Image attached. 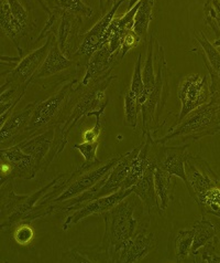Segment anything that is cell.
Returning <instances> with one entry per match:
<instances>
[{
  "mask_svg": "<svg viewBox=\"0 0 220 263\" xmlns=\"http://www.w3.org/2000/svg\"><path fill=\"white\" fill-rule=\"evenodd\" d=\"M173 176L167 172L156 167L154 171V186L160 199V206L163 213L168 207V204L174 199L175 184L173 182Z\"/></svg>",
  "mask_w": 220,
  "mask_h": 263,
  "instance_id": "cell-26",
  "label": "cell"
},
{
  "mask_svg": "<svg viewBox=\"0 0 220 263\" xmlns=\"http://www.w3.org/2000/svg\"><path fill=\"white\" fill-rule=\"evenodd\" d=\"M193 257L198 263H220V238L215 236L200 248Z\"/></svg>",
  "mask_w": 220,
  "mask_h": 263,
  "instance_id": "cell-33",
  "label": "cell"
},
{
  "mask_svg": "<svg viewBox=\"0 0 220 263\" xmlns=\"http://www.w3.org/2000/svg\"><path fill=\"white\" fill-rule=\"evenodd\" d=\"M105 108L106 107H102V108L99 109V111L95 112L93 114V116L96 118V122H95V125L91 129L86 130L84 133L83 137H84L85 142H94V141L98 140V137L100 135V132H101V118H102V115H104Z\"/></svg>",
  "mask_w": 220,
  "mask_h": 263,
  "instance_id": "cell-41",
  "label": "cell"
},
{
  "mask_svg": "<svg viewBox=\"0 0 220 263\" xmlns=\"http://www.w3.org/2000/svg\"><path fill=\"white\" fill-rule=\"evenodd\" d=\"M195 39L201 48V57L209 72L211 101L220 104V50L206 38L202 31L194 33Z\"/></svg>",
  "mask_w": 220,
  "mask_h": 263,
  "instance_id": "cell-19",
  "label": "cell"
},
{
  "mask_svg": "<svg viewBox=\"0 0 220 263\" xmlns=\"http://www.w3.org/2000/svg\"><path fill=\"white\" fill-rule=\"evenodd\" d=\"M205 23L211 28L216 34V40L212 43L216 48H220V2L211 0L204 5Z\"/></svg>",
  "mask_w": 220,
  "mask_h": 263,
  "instance_id": "cell-32",
  "label": "cell"
},
{
  "mask_svg": "<svg viewBox=\"0 0 220 263\" xmlns=\"http://www.w3.org/2000/svg\"><path fill=\"white\" fill-rule=\"evenodd\" d=\"M2 184L13 179H33L39 173L35 160L19 145L2 148Z\"/></svg>",
  "mask_w": 220,
  "mask_h": 263,
  "instance_id": "cell-15",
  "label": "cell"
},
{
  "mask_svg": "<svg viewBox=\"0 0 220 263\" xmlns=\"http://www.w3.org/2000/svg\"><path fill=\"white\" fill-rule=\"evenodd\" d=\"M130 91L134 92L137 98L141 97L144 92V85H143V79H142V54L140 53L138 57L134 76H132V81Z\"/></svg>",
  "mask_w": 220,
  "mask_h": 263,
  "instance_id": "cell-39",
  "label": "cell"
},
{
  "mask_svg": "<svg viewBox=\"0 0 220 263\" xmlns=\"http://www.w3.org/2000/svg\"><path fill=\"white\" fill-rule=\"evenodd\" d=\"M66 135L60 124L41 133L32 135L19 144L26 154L31 156L38 166L39 173H46L55 158L60 157L68 144Z\"/></svg>",
  "mask_w": 220,
  "mask_h": 263,
  "instance_id": "cell-8",
  "label": "cell"
},
{
  "mask_svg": "<svg viewBox=\"0 0 220 263\" xmlns=\"http://www.w3.org/2000/svg\"><path fill=\"white\" fill-rule=\"evenodd\" d=\"M13 239L20 246H28L34 237V230L30 221H24L18 223L12 229Z\"/></svg>",
  "mask_w": 220,
  "mask_h": 263,
  "instance_id": "cell-37",
  "label": "cell"
},
{
  "mask_svg": "<svg viewBox=\"0 0 220 263\" xmlns=\"http://www.w3.org/2000/svg\"><path fill=\"white\" fill-rule=\"evenodd\" d=\"M36 104L38 102H33L19 111L16 109L4 125H2L0 130L2 148L12 147L29 138V125Z\"/></svg>",
  "mask_w": 220,
  "mask_h": 263,
  "instance_id": "cell-17",
  "label": "cell"
},
{
  "mask_svg": "<svg viewBox=\"0 0 220 263\" xmlns=\"http://www.w3.org/2000/svg\"><path fill=\"white\" fill-rule=\"evenodd\" d=\"M185 185L197 206L211 189L220 186V177L209 164L200 156L188 155L185 160Z\"/></svg>",
  "mask_w": 220,
  "mask_h": 263,
  "instance_id": "cell-11",
  "label": "cell"
},
{
  "mask_svg": "<svg viewBox=\"0 0 220 263\" xmlns=\"http://www.w3.org/2000/svg\"><path fill=\"white\" fill-rule=\"evenodd\" d=\"M43 10L48 13L49 19L40 32L36 42L54 35L62 52L71 59L79 48L80 29L84 18L79 14L63 9L57 5L56 0L39 2Z\"/></svg>",
  "mask_w": 220,
  "mask_h": 263,
  "instance_id": "cell-4",
  "label": "cell"
},
{
  "mask_svg": "<svg viewBox=\"0 0 220 263\" xmlns=\"http://www.w3.org/2000/svg\"><path fill=\"white\" fill-rule=\"evenodd\" d=\"M141 149V144L137 146L132 151L126 153V154L122 155V158L120 162L117 164L114 170L109 173L107 176L104 185L100 187L96 195V199L101 198V197H106L109 195H113L115 193H118L122 189V185L124 180H126L128 174L131 170L132 163H134L135 158L137 157L138 153Z\"/></svg>",
  "mask_w": 220,
  "mask_h": 263,
  "instance_id": "cell-22",
  "label": "cell"
},
{
  "mask_svg": "<svg viewBox=\"0 0 220 263\" xmlns=\"http://www.w3.org/2000/svg\"><path fill=\"white\" fill-rule=\"evenodd\" d=\"M190 144L181 146H166L158 144L153 140L151 145V153L153 163L156 167L161 168L172 176L181 178L186 182L185 175V160L188 156V148Z\"/></svg>",
  "mask_w": 220,
  "mask_h": 263,
  "instance_id": "cell-16",
  "label": "cell"
},
{
  "mask_svg": "<svg viewBox=\"0 0 220 263\" xmlns=\"http://www.w3.org/2000/svg\"><path fill=\"white\" fill-rule=\"evenodd\" d=\"M171 72L167 68L163 47L156 42V84L148 99L141 106L142 137L152 136L160 128V118L162 115L168 94H170Z\"/></svg>",
  "mask_w": 220,
  "mask_h": 263,
  "instance_id": "cell-6",
  "label": "cell"
},
{
  "mask_svg": "<svg viewBox=\"0 0 220 263\" xmlns=\"http://www.w3.org/2000/svg\"><path fill=\"white\" fill-rule=\"evenodd\" d=\"M154 4L156 3L150 2V0L141 2V6L139 7L138 12L136 14L134 31L142 40V42H146V40H148L149 26L153 16Z\"/></svg>",
  "mask_w": 220,
  "mask_h": 263,
  "instance_id": "cell-29",
  "label": "cell"
},
{
  "mask_svg": "<svg viewBox=\"0 0 220 263\" xmlns=\"http://www.w3.org/2000/svg\"><path fill=\"white\" fill-rule=\"evenodd\" d=\"M71 174H61L48 185L30 195H17L14 193L13 180H7L0 189V219L3 231L13 229L20 222L34 221L53 215L51 204L64 189Z\"/></svg>",
  "mask_w": 220,
  "mask_h": 263,
  "instance_id": "cell-1",
  "label": "cell"
},
{
  "mask_svg": "<svg viewBox=\"0 0 220 263\" xmlns=\"http://www.w3.org/2000/svg\"><path fill=\"white\" fill-rule=\"evenodd\" d=\"M130 194H132L131 188L126 189V191L121 189L118 193H115L106 197H101V198L94 199L80 204L79 207H77L75 210H73L72 213H70L69 217L66 218L65 222L62 226V229L66 231L69 230L72 226L78 223L87 217L93 215H102L107 213L108 210L114 208L117 203L126 198Z\"/></svg>",
  "mask_w": 220,
  "mask_h": 263,
  "instance_id": "cell-18",
  "label": "cell"
},
{
  "mask_svg": "<svg viewBox=\"0 0 220 263\" xmlns=\"http://www.w3.org/2000/svg\"><path fill=\"white\" fill-rule=\"evenodd\" d=\"M193 240V228L182 229L178 231L174 239V255L176 262H184L188 257L192 255Z\"/></svg>",
  "mask_w": 220,
  "mask_h": 263,
  "instance_id": "cell-31",
  "label": "cell"
},
{
  "mask_svg": "<svg viewBox=\"0 0 220 263\" xmlns=\"http://www.w3.org/2000/svg\"><path fill=\"white\" fill-rule=\"evenodd\" d=\"M121 158L122 155H112L105 159H98L92 164L84 163L71 174L62 193L52 201V204H58L90 191L108 176Z\"/></svg>",
  "mask_w": 220,
  "mask_h": 263,
  "instance_id": "cell-7",
  "label": "cell"
},
{
  "mask_svg": "<svg viewBox=\"0 0 220 263\" xmlns=\"http://www.w3.org/2000/svg\"><path fill=\"white\" fill-rule=\"evenodd\" d=\"M9 5L14 23H16L17 32L21 41L33 31L35 21L32 17L31 11L24 6V3L17 2V0H9Z\"/></svg>",
  "mask_w": 220,
  "mask_h": 263,
  "instance_id": "cell-27",
  "label": "cell"
},
{
  "mask_svg": "<svg viewBox=\"0 0 220 263\" xmlns=\"http://www.w3.org/2000/svg\"><path fill=\"white\" fill-rule=\"evenodd\" d=\"M198 208L203 216L209 214L220 218V186L211 189Z\"/></svg>",
  "mask_w": 220,
  "mask_h": 263,
  "instance_id": "cell-35",
  "label": "cell"
},
{
  "mask_svg": "<svg viewBox=\"0 0 220 263\" xmlns=\"http://www.w3.org/2000/svg\"><path fill=\"white\" fill-rule=\"evenodd\" d=\"M220 132V104L209 101L194 109L181 122L175 123L161 138H157L158 144H167L173 141L196 142L203 137L216 135Z\"/></svg>",
  "mask_w": 220,
  "mask_h": 263,
  "instance_id": "cell-5",
  "label": "cell"
},
{
  "mask_svg": "<svg viewBox=\"0 0 220 263\" xmlns=\"http://www.w3.org/2000/svg\"><path fill=\"white\" fill-rule=\"evenodd\" d=\"M53 39V35H49L47 42L43 46L22 57L16 67L9 72L2 74L4 78L2 89H6V87L9 86L28 87L29 84H31L35 73L39 71L47 59L51 47H52Z\"/></svg>",
  "mask_w": 220,
  "mask_h": 263,
  "instance_id": "cell-12",
  "label": "cell"
},
{
  "mask_svg": "<svg viewBox=\"0 0 220 263\" xmlns=\"http://www.w3.org/2000/svg\"><path fill=\"white\" fill-rule=\"evenodd\" d=\"M154 171H156V164L152 163L146 168L143 176L131 189L132 193L140 198L150 216H163V210L161 209L156 186H154Z\"/></svg>",
  "mask_w": 220,
  "mask_h": 263,
  "instance_id": "cell-23",
  "label": "cell"
},
{
  "mask_svg": "<svg viewBox=\"0 0 220 263\" xmlns=\"http://www.w3.org/2000/svg\"><path fill=\"white\" fill-rule=\"evenodd\" d=\"M158 240L154 233L148 231L146 226L139 229L122 249L118 263H134L141 261L156 249Z\"/></svg>",
  "mask_w": 220,
  "mask_h": 263,
  "instance_id": "cell-20",
  "label": "cell"
},
{
  "mask_svg": "<svg viewBox=\"0 0 220 263\" xmlns=\"http://www.w3.org/2000/svg\"><path fill=\"white\" fill-rule=\"evenodd\" d=\"M82 72L85 73L86 68L79 67L76 62L69 59L62 52L54 38L47 59L39 71L35 73V76L32 79V83H41V81L47 80L48 82L43 85L44 87L53 78V80H56L55 85H58L63 81L69 82L71 80L78 79Z\"/></svg>",
  "mask_w": 220,
  "mask_h": 263,
  "instance_id": "cell-10",
  "label": "cell"
},
{
  "mask_svg": "<svg viewBox=\"0 0 220 263\" xmlns=\"http://www.w3.org/2000/svg\"><path fill=\"white\" fill-rule=\"evenodd\" d=\"M79 79L66 82L60 90L46 101L38 102L29 125V137L62 123L69 101Z\"/></svg>",
  "mask_w": 220,
  "mask_h": 263,
  "instance_id": "cell-9",
  "label": "cell"
},
{
  "mask_svg": "<svg viewBox=\"0 0 220 263\" xmlns=\"http://www.w3.org/2000/svg\"><path fill=\"white\" fill-rule=\"evenodd\" d=\"M56 3L63 9L79 14L84 19L92 18L94 14L92 7L86 5L82 0H56Z\"/></svg>",
  "mask_w": 220,
  "mask_h": 263,
  "instance_id": "cell-36",
  "label": "cell"
},
{
  "mask_svg": "<svg viewBox=\"0 0 220 263\" xmlns=\"http://www.w3.org/2000/svg\"><path fill=\"white\" fill-rule=\"evenodd\" d=\"M121 62L119 59L118 53H113L109 49L107 43H104L96 52H95L90 62L86 67V72L80 80V83L86 85L93 80L105 77L108 73H112L113 70Z\"/></svg>",
  "mask_w": 220,
  "mask_h": 263,
  "instance_id": "cell-21",
  "label": "cell"
},
{
  "mask_svg": "<svg viewBox=\"0 0 220 263\" xmlns=\"http://www.w3.org/2000/svg\"><path fill=\"white\" fill-rule=\"evenodd\" d=\"M142 42V40L139 38L138 34L134 31V30H129L126 33H124L123 38H122V42H121V47L119 49L118 53L119 59L122 61L123 58L126 57V54L129 52L131 49H134L136 47H138L140 43Z\"/></svg>",
  "mask_w": 220,
  "mask_h": 263,
  "instance_id": "cell-40",
  "label": "cell"
},
{
  "mask_svg": "<svg viewBox=\"0 0 220 263\" xmlns=\"http://www.w3.org/2000/svg\"><path fill=\"white\" fill-rule=\"evenodd\" d=\"M0 27H2L3 32L13 42V45L19 53V57H24V51H22V48L20 46V38L17 32L16 23H14L10 9L9 0H2L0 2Z\"/></svg>",
  "mask_w": 220,
  "mask_h": 263,
  "instance_id": "cell-28",
  "label": "cell"
},
{
  "mask_svg": "<svg viewBox=\"0 0 220 263\" xmlns=\"http://www.w3.org/2000/svg\"><path fill=\"white\" fill-rule=\"evenodd\" d=\"M139 114H141V108L138 105V98L129 89L124 94V125L136 130Z\"/></svg>",
  "mask_w": 220,
  "mask_h": 263,
  "instance_id": "cell-34",
  "label": "cell"
},
{
  "mask_svg": "<svg viewBox=\"0 0 220 263\" xmlns=\"http://www.w3.org/2000/svg\"><path fill=\"white\" fill-rule=\"evenodd\" d=\"M178 96L181 101V113L176 123L181 122L194 109L208 103L211 99L210 79L208 76L201 77L197 73L188 74L182 79Z\"/></svg>",
  "mask_w": 220,
  "mask_h": 263,
  "instance_id": "cell-13",
  "label": "cell"
},
{
  "mask_svg": "<svg viewBox=\"0 0 220 263\" xmlns=\"http://www.w3.org/2000/svg\"><path fill=\"white\" fill-rule=\"evenodd\" d=\"M143 209L145 208L140 198L132 193L114 208L101 215L105 221L101 246L106 252L108 262L118 263L124 246L141 228V216L137 217L136 215L142 213Z\"/></svg>",
  "mask_w": 220,
  "mask_h": 263,
  "instance_id": "cell-2",
  "label": "cell"
},
{
  "mask_svg": "<svg viewBox=\"0 0 220 263\" xmlns=\"http://www.w3.org/2000/svg\"><path fill=\"white\" fill-rule=\"evenodd\" d=\"M63 262H108L106 252L101 243L99 246H77L65 252L61 259Z\"/></svg>",
  "mask_w": 220,
  "mask_h": 263,
  "instance_id": "cell-25",
  "label": "cell"
},
{
  "mask_svg": "<svg viewBox=\"0 0 220 263\" xmlns=\"http://www.w3.org/2000/svg\"><path fill=\"white\" fill-rule=\"evenodd\" d=\"M122 4H124V2H114V5L107 11L101 9V18L90 31L83 35V41L80 42L78 50L71 58V60L76 62L79 67H87L92 55L105 43L108 28L115 19L117 10Z\"/></svg>",
  "mask_w": 220,
  "mask_h": 263,
  "instance_id": "cell-14",
  "label": "cell"
},
{
  "mask_svg": "<svg viewBox=\"0 0 220 263\" xmlns=\"http://www.w3.org/2000/svg\"><path fill=\"white\" fill-rule=\"evenodd\" d=\"M193 231L194 240L192 246V255H194V253L200 248H202L205 243H207L209 240L216 236L217 228L214 223L203 216L202 220L195 222L193 226Z\"/></svg>",
  "mask_w": 220,
  "mask_h": 263,
  "instance_id": "cell-30",
  "label": "cell"
},
{
  "mask_svg": "<svg viewBox=\"0 0 220 263\" xmlns=\"http://www.w3.org/2000/svg\"><path fill=\"white\" fill-rule=\"evenodd\" d=\"M156 36L151 34L148 41V48H146L144 65L142 68L144 92L141 97L138 98V105L140 108L144 104L146 99H148L149 94L152 92L154 84H156Z\"/></svg>",
  "mask_w": 220,
  "mask_h": 263,
  "instance_id": "cell-24",
  "label": "cell"
},
{
  "mask_svg": "<svg viewBox=\"0 0 220 263\" xmlns=\"http://www.w3.org/2000/svg\"><path fill=\"white\" fill-rule=\"evenodd\" d=\"M98 146H99V141L96 140L94 142H84L80 144H75L74 148L77 149L80 154L83 155L85 163L92 164L96 162V160H98L97 158Z\"/></svg>",
  "mask_w": 220,
  "mask_h": 263,
  "instance_id": "cell-38",
  "label": "cell"
},
{
  "mask_svg": "<svg viewBox=\"0 0 220 263\" xmlns=\"http://www.w3.org/2000/svg\"><path fill=\"white\" fill-rule=\"evenodd\" d=\"M116 79L117 76H114L112 72L105 77L93 80L86 85L79 82L74 87L62 123L60 124L66 135L69 136L73 128L85 119L91 118L95 112L99 111L102 107H107L109 100L106 96V91Z\"/></svg>",
  "mask_w": 220,
  "mask_h": 263,
  "instance_id": "cell-3",
  "label": "cell"
}]
</instances>
